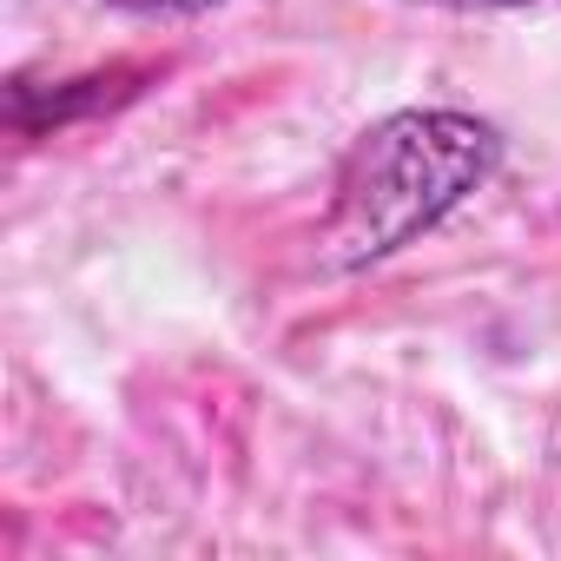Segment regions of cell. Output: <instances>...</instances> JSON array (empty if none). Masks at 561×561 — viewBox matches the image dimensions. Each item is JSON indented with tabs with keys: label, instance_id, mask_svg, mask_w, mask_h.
<instances>
[{
	"label": "cell",
	"instance_id": "cell-4",
	"mask_svg": "<svg viewBox=\"0 0 561 561\" xmlns=\"http://www.w3.org/2000/svg\"><path fill=\"white\" fill-rule=\"evenodd\" d=\"M410 8H449V14H502V8H528V0H410Z\"/></svg>",
	"mask_w": 561,
	"mask_h": 561
},
{
	"label": "cell",
	"instance_id": "cell-2",
	"mask_svg": "<svg viewBox=\"0 0 561 561\" xmlns=\"http://www.w3.org/2000/svg\"><path fill=\"white\" fill-rule=\"evenodd\" d=\"M165 67L152 60H113V67H93V73H67V80H14L8 87V126L14 139H47V133H67L80 119H100V113H119L133 106Z\"/></svg>",
	"mask_w": 561,
	"mask_h": 561
},
{
	"label": "cell",
	"instance_id": "cell-1",
	"mask_svg": "<svg viewBox=\"0 0 561 561\" xmlns=\"http://www.w3.org/2000/svg\"><path fill=\"white\" fill-rule=\"evenodd\" d=\"M502 133L462 106H403L351 139L318 225L324 271H370L502 172Z\"/></svg>",
	"mask_w": 561,
	"mask_h": 561
},
{
	"label": "cell",
	"instance_id": "cell-3",
	"mask_svg": "<svg viewBox=\"0 0 561 561\" xmlns=\"http://www.w3.org/2000/svg\"><path fill=\"white\" fill-rule=\"evenodd\" d=\"M106 8H119V14H146V21H198V14L225 8V0H106Z\"/></svg>",
	"mask_w": 561,
	"mask_h": 561
}]
</instances>
